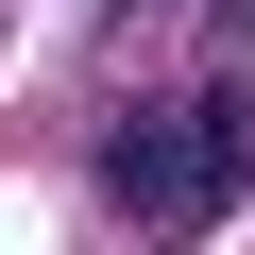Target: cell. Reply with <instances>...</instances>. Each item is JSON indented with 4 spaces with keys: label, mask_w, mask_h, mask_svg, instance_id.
Wrapping results in <instances>:
<instances>
[{
    "label": "cell",
    "mask_w": 255,
    "mask_h": 255,
    "mask_svg": "<svg viewBox=\"0 0 255 255\" xmlns=\"http://www.w3.org/2000/svg\"><path fill=\"white\" fill-rule=\"evenodd\" d=\"M255 187V85H187V102H136L102 136V204L136 238H204L221 204Z\"/></svg>",
    "instance_id": "cell-1"
}]
</instances>
